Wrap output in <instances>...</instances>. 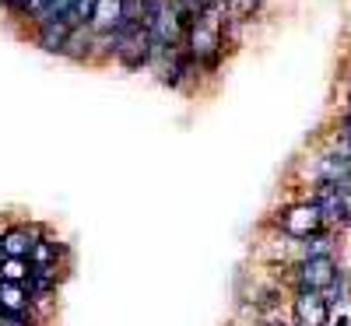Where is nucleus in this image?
<instances>
[{
	"mask_svg": "<svg viewBox=\"0 0 351 326\" xmlns=\"http://www.w3.org/2000/svg\"><path fill=\"white\" fill-rule=\"evenodd\" d=\"M71 36H74V32H71L64 21H43V25H39V32H36L39 46L49 49V53H64V49L71 46Z\"/></svg>",
	"mask_w": 351,
	"mask_h": 326,
	"instance_id": "obj_12",
	"label": "nucleus"
},
{
	"mask_svg": "<svg viewBox=\"0 0 351 326\" xmlns=\"http://www.w3.org/2000/svg\"><path fill=\"white\" fill-rule=\"evenodd\" d=\"M0 4L11 8V11H28V4H32V0H0Z\"/></svg>",
	"mask_w": 351,
	"mask_h": 326,
	"instance_id": "obj_17",
	"label": "nucleus"
},
{
	"mask_svg": "<svg viewBox=\"0 0 351 326\" xmlns=\"http://www.w3.org/2000/svg\"><path fill=\"white\" fill-rule=\"evenodd\" d=\"M0 312L4 316H28L32 312V294H28V288L0 281Z\"/></svg>",
	"mask_w": 351,
	"mask_h": 326,
	"instance_id": "obj_11",
	"label": "nucleus"
},
{
	"mask_svg": "<svg viewBox=\"0 0 351 326\" xmlns=\"http://www.w3.org/2000/svg\"><path fill=\"white\" fill-rule=\"evenodd\" d=\"M116 56L127 64V67H144L155 53V39L148 32V21H127L120 32L112 36Z\"/></svg>",
	"mask_w": 351,
	"mask_h": 326,
	"instance_id": "obj_3",
	"label": "nucleus"
},
{
	"mask_svg": "<svg viewBox=\"0 0 351 326\" xmlns=\"http://www.w3.org/2000/svg\"><path fill=\"white\" fill-rule=\"evenodd\" d=\"M36 228H8L4 235H0V256H14V260H28V253H32V242H36Z\"/></svg>",
	"mask_w": 351,
	"mask_h": 326,
	"instance_id": "obj_10",
	"label": "nucleus"
},
{
	"mask_svg": "<svg viewBox=\"0 0 351 326\" xmlns=\"http://www.w3.org/2000/svg\"><path fill=\"white\" fill-rule=\"evenodd\" d=\"M0 281H11V284H25V281H28V260L0 256Z\"/></svg>",
	"mask_w": 351,
	"mask_h": 326,
	"instance_id": "obj_14",
	"label": "nucleus"
},
{
	"mask_svg": "<svg viewBox=\"0 0 351 326\" xmlns=\"http://www.w3.org/2000/svg\"><path fill=\"white\" fill-rule=\"evenodd\" d=\"M274 326H285V323H274Z\"/></svg>",
	"mask_w": 351,
	"mask_h": 326,
	"instance_id": "obj_20",
	"label": "nucleus"
},
{
	"mask_svg": "<svg viewBox=\"0 0 351 326\" xmlns=\"http://www.w3.org/2000/svg\"><path fill=\"white\" fill-rule=\"evenodd\" d=\"M148 32H152V39H155V49H176L183 39H186V14L176 8V0L169 4V0H162V4H155L152 11H148Z\"/></svg>",
	"mask_w": 351,
	"mask_h": 326,
	"instance_id": "obj_1",
	"label": "nucleus"
},
{
	"mask_svg": "<svg viewBox=\"0 0 351 326\" xmlns=\"http://www.w3.org/2000/svg\"><path fill=\"white\" fill-rule=\"evenodd\" d=\"M278 228L291 239H313V235L324 231V214H319L316 203H291L278 214Z\"/></svg>",
	"mask_w": 351,
	"mask_h": 326,
	"instance_id": "obj_4",
	"label": "nucleus"
},
{
	"mask_svg": "<svg viewBox=\"0 0 351 326\" xmlns=\"http://www.w3.org/2000/svg\"><path fill=\"white\" fill-rule=\"evenodd\" d=\"M186 56L197 64H215V56L221 49V28H218V18L211 11H204L197 18H190L186 25Z\"/></svg>",
	"mask_w": 351,
	"mask_h": 326,
	"instance_id": "obj_2",
	"label": "nucleus"
},
{
	"mask_svg": "<svg viewBox=\"0 0 351 326\" xmlns=\"http://www.w3.org/2000/svg\"><path fill=\"white\" fill-rule=\"evenodd\" d=\"M28 271H60V242H53L49 235H36L32 253H28Z\"/></svg>",
	"mask_w": 351,
	"mask_h": 326,
	"instance_id": "obj_9",
	"label": "nucleus"
},
{
	"mask_svg": "<svg viewBox=\"0 0 351 326\" xmlns=\"http://www.w3.org/2000/svg\"><path fill=\"white\" fill-rule=\"evenodd\" d=\"M313 203L319 207L324 221H341V225L351 221V190H348V183H324Z\"/></svg>",
	"mask_w": 351,
	"mask_h": 326,
	"instance_id": "obj_7",
	"label": "nucleus"
},
{
	"mask_svg": "<svg viewBox=\"0 0 351 326\" xmlns=\"http://www.w3.org/2000/svg\"><path fill=\"white\" fill-rule=\"evenodd\" d=\"M337 326H351V323H348V319H337Z\"/></svg>",
	"mask_w": 351,
	"mask_h": 326,
	"instance_id": "obj_19",
	"label": "nucleus"
},
{
	"mask_svg": "<svg viewBox=\"0 0 351 326\" xmlns=\"http://www.w3.org/2000/svg\"><path fill=\"white\" fill-rule=\"evenodd\" d=\"M295 284L302 291H327L337 284V263L334 256H306L295 266Z\"/></svg>",
	"mask_w": 351,
	"mask_h": 326,
	"instance_id": "obj_5",
	"label": "nucleus"
},
{
	"mask_svg": "<svg viewBox=\"0 0 351 326\" xmlns=\"http://www.w3.org/2000/svg\"><path fill=\"white\" fill-rule=\"evenodd\" d=\"M0 326H32V323H28V316H4L0 312Z\"/></svg>",
	"mask_w": 351,
	"mask_h": 326,
	"instance_id": "obj_16",
	"label": "nucleus"
},
{
	"mask_svg": "<svg viewBox=\"0 0 351 326\" xmlns=\"http://www.w3.org/2000/svg\"><path fill=\"white\" fill-rule=\"evenodd\" d=\"M127 21H130L127 18V0H95L92 18H88V25L102 36H116Z\"/></svg>",
	"mask_w": 351,
	"mask_h": 326,
	"instance_id": "obj_8",
	"label": "nucleus"
},
{
	"mask_svg": "<svg viewBox=\"0 0 351 326\" xmlns=\"http://www.w3.org/2000/svg\"><path fill=\"white\" fill-rule=\"evenodd\" d=\"M291 326H327L330 323V302L324 299V291H295L291 299Z\"/></svg>",
	"mask_w": 351,
	"mask_h": 326,
	"instance_id": "obj_6",
	"label": "nucleus"
},
{
	"mask_svg": "<svg viewBox=\"0 0 351 326\" xmlns=\"http://www.w3.org/2000/svg\"><path fill=\"white\" fill-rule=\"evenodd\" d=\"M348 175H351V158L327 155L319 162V183H348Z\"/></svg>",
	"mask_w": 351,
	"mask_h": 326,
	"instance_id": "obj_13",
	"label": "nucleus"
},
{
	"mask_svg": "<svg viewBox=\"0 0 351 326\" xmlns=\"http://www.w3.org/2000/svg\"><path fill=\"white\" fill-rule=\"evenodd\" d=\"M344 144H348V151H351V112H348V120H344Z\"/></svg>",
	"mask_w": 351,
	"mask_h": 326,
	"instance_id": "obj_18",
	"label": "nucleus"
},
{
	"mask_svg": "<svg viewBox=\"0 0 351 326\" xmlns=\"http://www.w3.org/2000/svg\"><path fill=\"white\" fill-rule=\"evenodd\" d=\"M176 8H180L186 18H197V14H204L211 8V0H176Z\"/></svg>",
	"mask_w": 351,
	"mask_h": 326,
	"instance_id": "obj_15",
	"label": "nucleus"
}]
</instances>
